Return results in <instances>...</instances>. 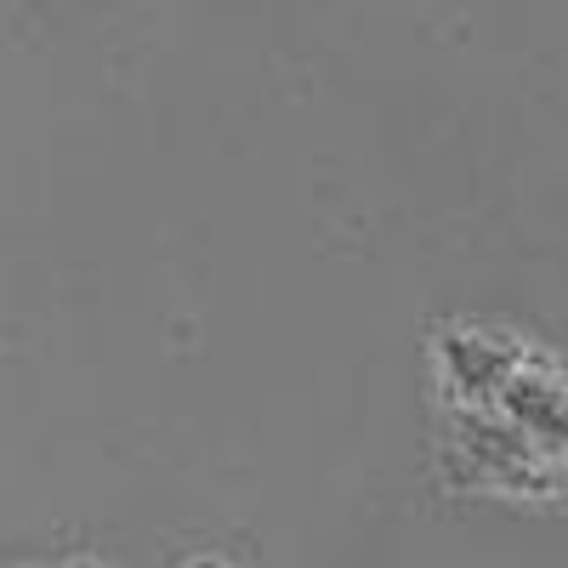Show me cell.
<instances>
[{
    "mask_svg": "<svg viewBox=\"0 0 568 568\" xmlns=\"http://www.w3.org/2000/svg\"><path fill=\"white\" fill-rule=\"evenodd\" d=\"M449 433L466 455V478H478V484H495L511 495H557L568 484L562 466L495 404H455Z\"/></svg>",
    "mask_w": 568,
    "mask_h": 568,
    "instance_id": "cell-1",
    "label": "cell"
},
{
    "mask_svg": "<svg viewBox=\"0 0 568 568\" xmlns=\"http://www.w3.org/2000/svg\"><path fill=\"white\" fill-rule=\"evenodd\" d=\"M495 409H506L551 460H568V393H562L557 375H546V369H517Z\"/></svg>",
    "mask_w": 568,
    "mask_h": 568,
    "instance_id": "cell-2",
    "label": "cell"
},
{
    "mask_svg": "<svg viewBox=\"0 0 568 568\" xmlns=\"http://www.w3.org/2000/svg\"><path fill=\"white\" fill-rule=\"evenodd\" d=\"M444 364H449V387L466 404H500L506 382L517 375V353L495 347L484 336H444Z\"/></svg>",
    "mask_w": 568,
    "mask_h": 568,
    "instance_id": "cell-3",
    "label": "cell"
},
{
    "mask_svg": "<svg viewBox=\"0 0 568 568\" xmlns=\"http://www.w3.org/2000/svg\"><path fill=\"white\" fill-rule=\"evenodd\" d=\"M187 568H222V562H211V557H200V562H187Z\"/></svg>",
    "mask_w": 568,
    "mask_h": 568,
    "instance_id": "cell-4",
    "label": "cell"
}]
</instances>
